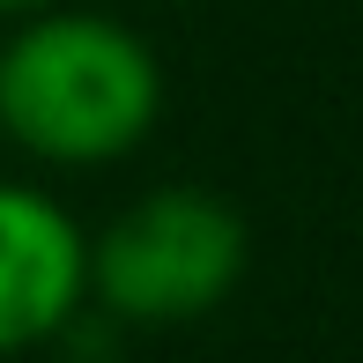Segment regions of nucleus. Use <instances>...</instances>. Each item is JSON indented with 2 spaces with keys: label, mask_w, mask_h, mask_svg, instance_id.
Segmentation results:
<instances>
[{
  "label": "nucleus",
  "mask_w": 363,
  "mask_h": 363,
  "mask_svg": "<svg viewBox=\"0 0 363 363\" xmlns=\"http://www.w3.org/2000/svg\"><path fill=\"white\" fill-rule=\"evenodd\" d=\"M89 311V230L52 186L0 178V356L52 349Z\"/></svg>",
  "instance_id": "nucleus-3"
},
{
  "label": "nucleus",
  "mask_w": 363,
  "mask_h": 363,
  "mask_svg": "<svg viewBox=\"0 0 363 363\" xmlns=\"http://www.w3.org/2000/svg\"><path fill=\"white\" fill-rule=\"evenodd\" d=\"M252 230L208 186H148L104 230H89V311L134 334L193 326L238 296Z\"/></svg>",
  "instance_id": "nucleus-2"
},
{
  "label": "nucleus",
  "mask_w": 363,
  "mask_h": 363,
  "mask_svg": "<svg viewBox=\"0 0 363 363\" xmlns=\"http://www.w3.org/2000/svg\"><path fill=\"white\" fill-rule=\"evenodd\" d=\"M38 8H52V0H0V23H15V15H38Z\"/></svg>",
  "instance_id": "nucleus-4"
},
{
  "label": "nucleus",
  "mask_w": 363,
  "mask_h": 363,
  "mask_svg": "<svg viewBox=\"0 0 363 363\" xmlns=\"http://www.w3.org/2000/svg\"><path fill=\"white\" fill-rule=\"evenodd\" d=\"M163 119V60L104 8L15 15L0 38V141L52 171H111Z\"/></svg>",
  "instance_id": "nucleus-1"
}]
</instances>
